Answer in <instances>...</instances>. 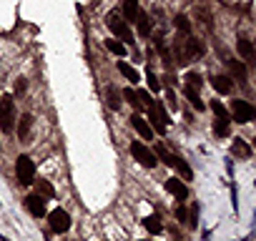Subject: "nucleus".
<instances>
[{"label":"nucleus","mask_w":256,"mask_h":241,"mask_svg":"<svg viewBox=\"0 0 256 241\" xmlns=\"http://www.w3.org/2000/svg\"><path fill=\"white\" fill-rule=\"evenodd\" d=\"M148 120H151V128H154L156 133H166V131H169V123H171V120H169V113H166V108H163V103H151L148 105Z\"/></svg>","instance_id":"1"},{"label":"nucleus","mask_w":256,"mask_h":241,"mask_svg":"<svg viewBox=\"0 0 256 241\" xmlns=\"http://www.w3.org/2000/svg\"><path fill=\"white\" fill-rule=\"evenodd\" d=\"M105 25L111 28V33L116 35V38H120V40H133V33H131V28H128V23L120 18L118 13H108L105 15Z\"/></svg>","instance_id":"2"},{"label":"nucleus","mask_w":256,"mask_h":241,"mask_svg":"<svg viewBox=\"0 0 256 241\" xmlns=\"http://www.w3.org/2000/svg\"><path fill=\"white\" fill-rule=\"evenodd\" d=\"M131 154H133V158L138 161L141 166H146V169H154V166L158 163V156L146 143H141V141H133L131 143Z\"/></svg>","instance_id":"3"},{"label":"nucleus","mask_w":256,"mask_h":241,"mask_svg":"<svg viewBox=\"0 0 256 241\" xmlns=\"http://www.w3.org/2000/svg\"><path fill=\"white\" fill-rule=\"evenodd\" d=\"M15 173H18V181L20 186H30L35 178V163L30 161V156H20L15 161Z\"/></svg>","instance_id":"4"},{"label":"nucleus","mask_w":256,"mask_h":241,"mask_svg":"<svg viewBox=\"0 0 256 241\" xmlns=\"http://www.w3.org/2000/svg\"><path fill=\"white\" fill-rule=\"evenodd\" d=\"M254 105L249 103V101H241V98H236V101H231V116H234V120L236 123H251L254 120Z\"/></svg>","instance_id":"5"},{"label":"nucleus","mask_w":256,"mask_h":241,"mask_svg":"<svg viewBox=\"0 0 256 241\" xmlns=\"http://www.w3.org/2000/svg\"><path fill=\"white\" fill-rule=\"evenodd\" d=\"M48 224H51V229L55 234H66L70 229V216H68V211L66 208H53L51 214H48Z\"/></svg>","instance_id":"6"},{"label":"nucleus","mask_w":256,"mask_h":241,"mask_svg":"<svg viewBox=\"0 0 256 241\" xmlns=\"http://www.w3.org/2000/svg\"><path fill=\"white\" fill-rule=\"evenodd\" d=\"M0 128L10 133L15 128V116H13V96H5L0 101Z\"/></svg>","instance_id":"7"},{"label":"nucleus","mask_w":256,"mask_h":241,"mask_svg":"<svg viewBox=\"0 0 256 241\" xmlns=\"http://www.w3.org/2000/svg\"><path fill=\"white\" fill-rule=\"evenodd\" d=\"M25 208L33 216H45V199L38 193H30V196H25Z\"/></svg>","instance_id":"8"},{"label":"nucleus","mask_w":256,"mask_h":241,"mask_svg":"<svg viewBox=\"0 0 256 241\" xmlns=\"http://www.w3.org/2000/svg\"><path fill=\"white\" fill-rule=\"evenodd\" d=\"M166 189H169V191L176 196L178 201H184L186 196H188V186H186V184H184V181H181V178H176V176H171L169 181H166Z\"/></svg>","instance_id":"9"},{"label":"nucleus","mask_w":256,"mask_h":241,"mask_svg":"<svg viewBox=\"0 0 256 241\" xmlns=\"http://www.w3.org/2000/svg\"><path fill=\"white\" fill-rule=\"evenodd\" d=\"M131 126H133L136 131H138L146 141H151V138H154V128H151V126H148V120H146V118H141L136 111H133V116H131Z\"/></svg>","instance_id":"10"},{"label":"nucleus","mask_w":256,"mask_h":241,"mask_svg":"<svg viewBox=\"0 0 256 241\" xmlns=\"http://www.w3.org/2000/svg\"><path fill=\"white\" fill-rule=\"evenodd\" d=\"M211 86H214L216 93H231V88H234V81L229 78V75H211Z\"/></svg>","instance_id":"11"},{"label":"nucleus","mask_w":256,"mask_h":241,"mask_svg":"<svg viewBox=\"0 0 256 241\" xmlns=\"http://www.w3.org/2000/svg\"><path fill=\"white\" fill-rule=\"evenodd\" d=\"M136 30H138V35L141 38H148L151 35V18L143 13V10H138V15H136Z\"/></svg>","instance_id":"12"},{"label":"nucleus","mask_w":256,"mask_h":241,"mask_svg":"<svg viewBox=\"0 0 256 241\" xmlns=\"http://www.w3.org/2000/svg\"><path fill=\"white\" fill-rule=\"evenodd\" d=\"M118 70H120V75H123L126 81H131V83H138V81H141V73L136 70L131 63H126V60H120V63H118Z\"/></svg>","instance_id":"13"},{"label":"nucleus","mask_w":256,"mask_h":241,"mask_svg":"<svg viewBox=\"0 0 256 241\" xmlns=\"http://www.w3.org/2000/svg\"><path fill=\"white\" fill-rule=\"evenodd\" d=\"M30 128H33V116L25 113V116L20 118V123H18V138H20V141H28Z\"/></svg>","instance_id":"14"},{"label":"nucleus","mask_w":256,"mask_h":241,"mask_svg":"<svg viewBox=\"0 0 256 241\" xmlns=\"http://www.w3.org/2000/svg\"><path fill=\"white\" fill-rule=\"evenodd\" d=\"M231 154H236L239 158H249V156H251V146H249L244 138H236V141L231 143Z\"/></svg>","instance_id":"15"},{"label":"nucleus","mask_w":256,"mask_h":241,"mask_svg":"<svg viewBox=\"0 0 256 241\" xmlns=\"http://www.w3.org/2000/svg\"><path fill=\"white\" fill-rule=\"evenodd\" d=\"M141 5H138V0H123V15H126V23H133L136 20V15H138Z\"/></svg>","instance_id":"16"},{"label":"nucleus","mask_w":256,"mask_h":241,"mask_svg":"<svg viewBox=\"0 0 256 241\" xmlns=\"http://www.w3.org/2000/svg\"><path fill=\"white\" fill-rule=\"evenodd\" d=\"M105 101H108V105L113 111H118L120 103H123V101H120V90H116V86H108V88H105Z\"/></svg>","instance_id":"17"},{"label":"nucleus","mask_w":256,"mask_h":241,"mask_svg":"<svg viewBox=\"0 0 256 241\" xmlns=\"http://www.w3.org/2000/svg\"><path fill=\"white\" fill-rule=\"evenodd\" d=\"M226 66H229L231 75H236L239 81H246V68H244V63H241V60H234V58H229V60H226Z\"/></svg>","instance_id":"18"},{"label":"nucleus","mask_w":256,"mask_h":241,"mask_svg":"<svg viewBox=\"0 0 256 241\" xmlns=\"http://www.w3.org/2000/svg\"><path fill=\"white\" fill-rule=\"evenodd\" d=\"M184 93H186V98L191 101V105L196 111H204V101L199 98V88H193V86H186L184 88Z\"/></svg>","instance_id":"19"},{"label":"nucleus","mask_w":256,"mask_h":241,"mask_svg":"<svg viewBox=\"0 0 256 241\" xmlns=\"http://www.w3.org/2000/svg\"><path fill=\"white\" fill-rule=\"evenodd\" d=\"M156 156H158L166 166H171V169H173L176 161H178V156H176V154H171V151L166 148V146H156Z\"/></svg>","instance_id":"20"},{"label":"nucleus","mask_w":256,"mask_h":241,"mask_svg":"<svg viewBox=\"0 0 256 241\" xmlns=\"http://www.w3.org/2000/svg\"><path fill=\"white\" fill-rule=\"evenodd\" d=\"M143 226H146V231H151V234H158V231L163 229V224H161V216H158V214L146 216V219H143Z\"/></svg>","instance_id":"21"},{"label":"nucleus","mask_w":256,"mask_h":241,"mask_svg":"<svg viewBox=\"0 0 256 241\" xmlns=\"http://www.w3.org/2000/svg\"><path fill=\"white\" fill-rule=\"evenodd\" d=\"M35 193L38 196H43V199H53V196H55V189L48 184V181H35Z\"/></svg>","instance_id":"22"},{"label":"nucleus","mask_w":256,"mask_h":241,"mask_svg":"<svg viewBox=\"0 0 256 241\" xmlns=\"http://www.w3.org/2000/svg\"><path fill=\"white\" fill-rule=\"evenodd\" d=\"M239 53L244 60H254V45L249 38H239Z\"/></svg>","instance_id":"23"},{"label":"nucleus","mask_w":256,"mask_h":241,"mask_svg":"<svg viewBox=\"0 0 256 241\" xmlns=\"http://www.w3.org/2000/svg\"><path fill=\"white\" fill-rule=\"evenodd\" d=\"M120 98H126V101L133 105V111L143 108V105H141V101H138V90H136V88H126L123 93H120Z\"/></svg>","instance_id":"24"},{"label":"nucleus","mask_w":256,"mask_h":241,"mask_svg":"<svg viewBox=\"0 0 256 241\" xmlns=\"http://www.w3.org/2000/svg\"><path fill=\"white\" fill-rule=\"evenodd\" d=\"M214 133H216V136H229V133H231V118H216Z\"/></svg>","instance_id":"25"},{"label":"nucleus","mask_w":256,"mask_h":241,"mask_svg":"<svg viewBox=\"0 0 256 241\" xmlns=\"http://www.w3.org/2000/svg\"><path fill=\"white\" fill-rule=\"evenodd\" d=\"M105 48H108L111 53H116V55H126V45L120 43V40H116V38H108V40H105Z\"/></svg>","instance_id":"26"},{"label":"nucleus","mask_w":256,"mask_h":241,"mask_svg":"<svg viewBox=\"0 0 256 241\" xmlns=\"http://www.w3.org/2000/svg\"><path fill=\"white\" fill-rule=\"evenodd\" d=\"M211 111H214L216 118H231L229 111H226V105H223L221 101H211Z\"/></svg>","instance_id":"27"},{"label":"nucleus","mask_w":256,"mask_h":241,"mask_svg":"<svg viewBox=\"0 0 256 241\" xmlns=\"http://www.w3.org/2000/svg\"><path fill=\"white\" fill-rule=\"evenodd\" d=\"M176 28H178L184 35H188V33H191V20L186 18V15H176Z\"/></svg>","instance_id":"28"},{"label":"nucleus","mask_w":256,"mask_h":241,"mask_svg":"<svg viewBox=\"0 0 256 241\" xmlns=\"http://www.w3.org/2000/svg\"><path fill=\"white\" fill-rule=\"evenodd\" d=\"M146 81H148V88H151V90H156V93L161 90V81L156 78V73H154V70H148V73H146Z\"/></svg>","instance_id":"29"},{"label":"nucleus","mask_w":256,"mask_h":241,"mask_svg":"<svg viewBox=\"0 0 256 241\" xmlns=\"http://www.w3.org/2000/svg\"><path fill=\"white\" fill-rule=\"evenodd\" d=\"M186 81H188V86H193V88H201V83H204V81H201V75L196 73V70H191V73L186 75Z\"/></svg>","instance_id":"30"},{"label":"nucleus","mask_w":256,"mask_h":241,"mask_svg":"<svg viewBox=\"0 0 256 241\" xmlns=\"http://www.w3.org/2000/svg\"><path fill=\"white\" fill-rule=\"evenodd\" d=\"M176 214H178V219H181V221H188V216H186V211H184V208H178Z\"/></svg>","instance_id":"31"},{"label":"nucleus","mask_w":256,"mask_h":241,"mask_svg":"<svg viewBox=\"0 0 256 241\" xmlns=\"http://www.w3.org/2000/svg\"><path fill=\"white\" fill-rule=\"evenodd\" d=\"M0 241H10V239H5V236H0Z\"/></svg>","instance_id":"32"}]
</instances>
